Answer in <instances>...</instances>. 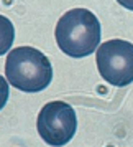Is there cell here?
I'll use <instances>...</instances> for the list:
<instances>
[{
    "label": "cell",
    "mask_w": 133,
    "mask_h": 147,
    "mask_svg": "<svg viewBox=\"0 0 133 147\" xmlns=\"http://www.w3.org/2000/svg\"><path fill=\"white\" fill-rule=\"evenodd\" d=\"M54 36L63 53L71 58H84L99 48L100 23L90 10L72 8L58 20Z\"/></svg>",
    "instance_id": "6da1fadb"
},
{
    "label": "cell",
    "mask_w": 133,
    "mask_h": 147,
    "mask_svg": "<svg viewBox=\"0 0 133 147\" xmlns=\"http://www.w3.org/2000/svg\"><path fill=\"white\" fill-rule=\"evenodd\" d=\"M8 83L25 93H40L53 80V66L45 53L31 47L13 48L5 61Z\"/></svg>",
    "instance_id": "7a4b0ae2"
},
{
    "label": "cell",
    "mask_w": 133,
    "mask_h": 147,
    "mask_svg": "<svg viewBox=\"0 0 133 147\" xmlns=\"http://www.w3.org/2000/svg\"><path fill=\"white\" fill-rule=\"evenodd\" d=\"M100 76L112 86L123 88L133 83V43L108 40L97 48L95 55Z\"/></svg>",
    "instance_id": "3957f363"
},
{
    "label": "cell",
    "mask_w": 133,
    "mask_h": 147,
    "mask_svg": "<svg viewBox=\"0 0 133 147\" xmlns=\"http://www.w3.org/2000/svg\"><path fill=\"white\" fill-rule=\"evenodd\" d=\"M36 127L41 139L48 146H66L77 129L76 111L64 101H51L41 107Z\"/></svg>",
    "instance_id": "277c9868"
},
{
    "label": "cell",
    "mask_w": 133,
    "mask_h": 147,
    "mask_svg": "<svg viewBox=\"0 0 133 147\" xmlns=\"http://www.w3.org/2000/svg\"><path fill=\"white\" fill-rule=\"evenodd\" d=\"M15 40V27L7 17L0 15V56L12 48Z\"/></svg>",
    "instance_id": "5b68a950"
},
{
    "label": "cell",
    "mask_w": 133,
    "mask_h": 147,
    "mask_svg": "<svg viewBox=\"0 0 133 147\" xmlns=\"http://www.w3.org/2000/svg\"><path fill=\"white\" fill-rule=\"evenodd\" d=\"M8 101V83L7 80L0 74V111L3 109V106Z\"/></svg>",
    "instance_id": "8992f818"
},
{
    "label": "cell",
    "mask_w": 133,
    "mask_h": 147,
    "mask_svg": "<svg viewBox=\"0 0 133 147\" xmlns=\"http://www.w3.org/2000/svg\"><path fill=\"white\" fill-rule=\"evenodd\" d=\"M123 8H128V10H133V0H117Z\"/></svg>",
    "instance_id": "52a82bcc"
}]
</instances>
